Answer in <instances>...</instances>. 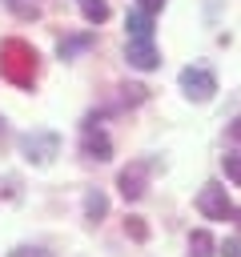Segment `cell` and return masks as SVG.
I'll list each match as a JSON object with an SVG mask.
<instances>
[{
  "instance_id": "ac0fdd59",
  "label": "cell",
  "mask_w": 241,
  "mask_h": 257,
  "mask_svg": "<svg viewBox=\"0 0 241 257\" xmlns=\"http://www.w3.org/2000/svg\"><path fill=\"white\" fill-rule=\"evenodd\" d=\"M221 257H241V241H237V237H229V241L221 245Z\"/></svg>"
},
{
  "instance_id": "ba28073f",
  "label": "cell",
  "mask_w": 241,
  "mask_h": 257,
  "mask_svg": "<svg viewBox=\"0 0 241 257\" xmlns=\"http://www.w3.org/2000/svg\"><path fill=\"white\" fill-rule=\"evenodd\" d=\"M125 28H129V36H153V12L133 8V12L125 16Z\"/></svg>"
},
{
  "instance_id": "9a60e30c",
  "label": "cell",
  "mask_w": 241,
  "mask_h": 257,
  "mask_svg": "<svg viewBox=\"0 0 241 257\" xmlns=\"http://www.w3.org/2000/svg\"><path fill=\"white\" fill-rule=\"evenodd\" d=\"M4 4H8L16 16H24V20H36V16H40V8H36V4H24V0H4Z\"/></svg>"
},
{
  "instance_id": "2e32d148",
  "label": "cell",
  "mask_w": 241,
  "mask_h": 257,
  "mask_svg": "<svg viewBox=\"0 0 241 257\" xmlns=\"http://www.w3.org/2000/svg\"><path fill=\"white\" fill-rule=\"evenodd\" d=\"M120 92H125V96H120L125 104H141V100H145V88H141V84H125Z\"/></svg>"
},
{
  "instance_id": "5b68a950",
  "label": "cell",
  "mask_w": 241,
  "mask_h": 257,
  "mask_svg": "<svg viewBox=\"0 0 241 257\" xmlns=\"http://www.w3.org/2000/svg\"><path fill=\"white\" fill-rule=\"evenodd\" d=\"M197 209H201L209 221H229V217H233V201H229L225 185H217V181L201 185V193H197Z\"/></svg>"
},
{
  "instance_id": "7c38bea8",
  "label": "cell",
  "mask_w": 241,
  "mask_h": 257,
  "mask_svg": "<svg viewBox=\"0 0 241 257\" xmlns=\"http://www.w3.org/2000/svg\"><path fill=\"white\" fill-rule=\"evenodd\" d=\"M80 12H84L88 24H104V20H108V4H104V0H84Z\"/></svg>"
},
{
  "instance_id": "9c48e42d",
  "label": "cell",
  "mask_w": 241,
  "mask_h": 257,
  "mask_svg": "<svg viewBox=\"0 0 241 257\" xmlns=\"http://www.w3.org/2000/svg\"><path fill=\"white\" fill-rule=\"evenodd\" d=\"M189 257H217V245H213L209 229H193L189 233Z\"/></svg>"
},
{
  "instance_id": "277c9868",
  "label": "cell",
  "mask_w": 241,
  "mask_h": 257,
  "mask_svg": "<svg viewBox=\"0 0 241 257\" xmlns=\"http://www.w3.org/2000/svg\"><path fill=\"white\" fill-rule=\"evenodd\" d=\"M80 157H84V161H108V157H112V141H108V133L96 124V116H88V120L80 124Z\"/></svg>"
},
{
  "instance_id": "8fae6325",
  "label": "cell",
  "mask_w": 241,
  "mask_h": 257,
  "mask_svg": "<svg viewBox=\"0 0 241 257\" xmlns=\"http://www.w3.org/2000/svg\"><path fill=\"white\" fill-rule=\"evenodd\" d=\"M108 213V197L100 193V189H88V197H84V217L88 221H100Z\"/></svg>"
},
{
  "instance_id": "7a4b0ae2",
  "label": "cell",
  "mask_w": 241,
  "mask_h": 257,
  "mask_svg": "<svg viewBox=\"0 0 241 257\" xmlns=\"http://www.w3.org/2000/svg\"><path fill=\"white\" fill-rule=\"evenodd\" d=\"M20 153L32 161V165H52L60 157V137L52 128H32L20 137Z\"/></svg>"
},
{
  "instance_id": "603a6c76",
  "label": "cell",
  "mask_w": 241,
  "mask_h": 257,
  "mask_svg": "<svg viewBox=\"0 0 241 257\" xmlns=\"http://www.w3.org/2000/svg\"><path fill=\"white\" fill-rule=\"evenodd\" d=\"M237 217H241V213H237Z\"/></svg>"
},
{
  "instance_id": "30bf717a",
  "label": "cell",
  "mask_w": 241,
  "mask_h": 257,
  "mask_svg": "<svg viewBox=\"0 0 241 257\" xmlns=\"http://www.w3.org/2000/svg\"><path fill=\"white\" fill-rule=\"evenodd\" d=\"M92 40H96L92 32H84V36H68V40H60V44H56V56H60V60H72L76 52L92 48Z\"/></svg>"
},
{
  "instance_id": "4fadbf2b",
  "label": "cell",
  "mask_w": 241,
  "mask_h": 257,
  "mask_svg": "<svg viewBox=\"0 0 241 257\" xmlns=\"http://www.w3.org/2000/svg\"><path fill=\"white\" fill-rule=\"evenodd\" d=\"M221 165H225V177H229L233 185H241V149H229V153L221 157Z\"/></svg>"
},
{
  "instance_id": "3957f363",
  "label": "cell",
  "mask_w": 241,
  "mask_h": 257,
  "mask_svg": "<svg viewBox=\"0 0 241 257\" xmlns=\"http://www.w3.org/2000/svg\"><path fill=\"white\" fill-rule=\"evenodd\" d=\"M181 92H185L189 100L205 104V100H213V92H217V76H213L209 68H201V64H189V68L181 72Z\"/></svg>"
},
{
  "instance_id": "8992f818",
  "label": "cell",
  "mask_w": 241,
  "mask_h": 257,
  "mask_svg": "<svg viewBox=\"0 0 241 257\" xmlns=\"http://www.w3.org/2000/svg\"><path fill=\"white\" fill-rule=\"evenodd\" d=\"M149 173H153V161H133V165H125L120 177H116L120 197H125V201H141L145 189H149Z\"/></svg>"
},
{
  "instance_id": "d6986e66",
  "label": "cell",
  "mask_w": 241,
  "mask_h": 257,
  "mask_svg": "<svg viewBox=\"0 0 241 257\" xmlns=\"http://www.w3.org/2000/svg\"><path fill=\"white\" fill-rule=\"evenodd\" d=\"M225 133H229V141H233V145H241V112L229 120V128H225Z\"/></svg>"
},
{
  "instance_id": "5bb4252c",
  "label": "cell",
  "mask_w": 241,
  "mask_h": 257,
  "mask_svg": "<svg viewBox=\"0 0 241 257\" xmlns=\"http://www.w3.org/2000/svg\"><path fill=\"white\" fill-rule=\"evenodd\" d=\"M125 233H129L133 241H149V225H145V217H129V221H125Z\"/></svg>"
},
{
  "instance_id": "44dd1931",
  "label": "cell",
  "mask_w": 241,
  "mask_h": 257,
  "mask_svg": "<svg viewBox=\"0 0 241 257\" xmlns=\"http://www.w3.org/2000/svg\"><path fill=\"white\" fill-rule=\"evenodd\" d=\"M12 185H16V177H4L0 181V197H12Z\"/></svg>"
},
{
  "instance_id": "52a82bcc",
  "label": "cell",
  "mask_w": 241,
  "mask_h": 257,
  "mask_svg": "<svg viewBox=\"0 0 241 257\" xmlns=\"http://www.w3.org/2000/svg\"><path fill=\"white\" fill-rule=\"evenodd\" d=\"M125 60H129L133 68L149 72V68L161 64V52L153 48V36H129V44H125Z\"/></svg>"
},
{
  "instance_id": "e0dca14e",
  "label": "cell",
  "mask_w": 241,
  "mask_h": 257,
  "mask_svg": "<svg viewBox=\"0 0 241 257\" xmlns=\"http://www.w3.org/2000/svg\"><path fill=\"white\" fill-rule=\"evenodd\" d=\"M8 257H48V253H44L40 245H16V249H12Z\"/></svg>"
},
{
  "instance_id": "6da1fadb",
  "label": "cell",
  "mask_w": 241,
  "mask_h": 257,
  "mask_svg": "<svg viewBox=\"0 0 241 257\" xmlns=\"http://www.w3.org/2000/svg\"><path fill=\"white\" fill-rule=\"evenodd\" d=\"M0 76H4L8 84H16V88H32L36 76H40V52H36L28 40L8 36V40L0 44Z\"/></svg>"
},
{
  "instance_id": "ffe728a7",
  "label": "cell",
  "mask_w": 241,
  "mask_h": 257,
  "mask_svg": "<svg viewBox=\"0 0 241 257\" xmlns=\"http://www.w3.org/2000/svg\"><path fill=\"white\" fill-rule=\"evenodd\" d=\"M137 4H141L145 12H161V8H165V0H137Z\"/></svg>"
},
{
  "instance_id": "7402d4cb",
  "label": "cell",
  "mask_w": 241,
  "mask_h": 257,
  "mask_svg": "<svg viewBox=\"0 0 241 257\" xmlns=\"http://www.w3.org/2000/svg\"><path fill=\"white\" fill-rule=\"evenodd\" d=\"M4 137H8V120L0 116V145H4Z\"/></svg>"
}]
</instances>
